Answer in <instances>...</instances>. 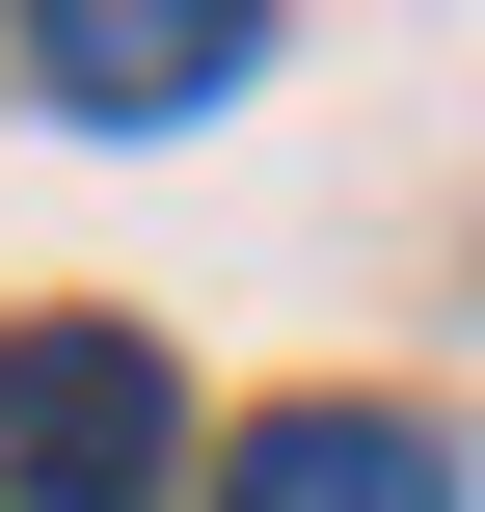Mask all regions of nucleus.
I'll list each match as a JSON object with an SVG mask.
<instances>
[{
    "instance_id": "f03ea898",
    "label": "nucleus",
    "mask_w": 485,
    "mask_h": 512,
    "mask_svg": "<svg viewBox=\"0 0 485 512\" xmlns=\"http://www.w3.org/2000/svg\"><path fill=\"white\" fill-rule=\"evenodd\" d=\"M27 81H54L81 135H189L216 81H270V27H243V0H54V27H27Z\"/></svg>"
},
{
    "instance_id": "f257e3e1",
    "label": "nucleus",
    "mask_w": 485,
    "mask_h": 512,
    "mask_svg": "<svg viewBox=\"0 0 485 512\" xmlns=\"http://www.w3.org/2000/svg\"><path fill=\"white\" fill-rule=\"evenodd\" d=\"M189 486V378L135 324H0V512H162Z\"/></svg>"
},
{
    "instance_id": "7ed1b4c3",
    "label": "nucleus",
    "mask_w": 485,
    "mask_h": 512,
    "mask_svg": "<svg viewBox=\"0 0 485 512\" xmlns=\"http://www.w3.org/2000/svg\"><path fill=\"white\" fill-rule=\"evenodd\" d=\"M216 512H459V432H405V405H270Z\"/></svg>"
}]
</instances>
